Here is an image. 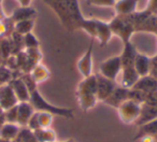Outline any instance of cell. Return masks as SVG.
<instances>
[{
  "label": "cell",
  "mask_w": 157,
  "mask_h": 142,
  "mask_svg": "<svg viewBox=\"0 0 157 142\" xmlns=\"http://www.w3.org/2000/svg\"><path fill=\"white\" fill-rule=\"evenodd\" d=\"M54 11L61 25L68 31L82 30L85 17L82 14L78 0H42Z\"/></svg>",
  "instance_id": "1"
},
{
  "label": "cell",
  "mask_w": 157,
  "mask_h": 142,
  "mask_svg": "<svg viewBox=\"0 0 157 142\" xmlns=\"http://www.w3.org/2000/svg\"><path fill=\"white\" fill-rule=\"evenodd\" d=\"M76 98L80 107L84 111H87L95 107L98 101L96 75H92L87 78H84L83 81L78 83V90H76Z\"/></svg>",
  "instance_id": "2"
},
{
  "label": "cell",
  "mask_w": 157,
  "mask_h": 142,
  "mask_svg": "<svg viewBox=\"0 0 157 142\" xmlns=\"http://www.w3.org/2000/svg\"><path fill=\"white\" fill-rule=\"evenodd\" d=\"M29 103L33 106L35 111L37 112H48L52 115L63 116L66 118H73V110L66 109V108H59L52 106L50 102L45 100L38 90H35L30 93V98H29Z\"/></svg>",
  "instance_id": "3"
},
{
  "label": "cell",
  "mask_w": 157,
  "mask_h": 142,
  "mask_svg": "<svg viewBox=\"0 0 157 142\" xmlns=\"http://www.w3.org/2000/svg\"><path fill=\"white\" fill-rule=\"evenodd\" d=\"M110 28L113 35H116L122 39L123 43L126 44L130 42V38L136 33L133 25L129 22L127 16L116 15L114 18H112L109 23Z\"/></svg>",
  "instance_id": "4"
},
{
  "label": "cell",
  "mask_w": 157,
  "mask_h": 142,
  "mask_svg": "<svg viewBox=\"0 0 157 142\" xmlns=\"http://www.w3.org/2000/svg\"><path fill=\"white\" fill-rule=\"evenodd\" d=\"M140 107L141 105L135 102L132 100H127L117 108L118 115L123 123L125 124H131L135 123L140 113Z\"/></svg>",
  "instance_id": "5"
},
{
  "label": "cell",
  "mask_w": 157,
  "mask_h": 142,
  "mask_svg": "<svg viewBox=\"0 0 157 142\" xmlns=\"http://www.w3.org/2000/svg\"><path fill=\"white\" fill-rule=\"evenodd\" d=\"M121 71H122V63H121L120 55L110 57L100 63V72L99 73L112 81H115Z\"/></svg>",
  "instance_id": "6"
},
{
  "label": "cell",
  "mask_w": 157,
  "mask_h": 142,
  "mask_svg": "<svg viewBox=\"0 0 157 142\" xmlns=\"http://www.w3.org/2000/svg\"><path fill=\"white\" fill-rule=\"evenodd\" d=\"M95 75L97 82V99L103 102L116 88V83L115 81L105 78L100 73H97Z\"/></svg>",
  "instance_id": "7"
},
{
  "label": "cell",
  "mask_w": 157,
  "mask_h": 142,
  "mask_svg": "<svg viewBox=\"0 0 157 142\" xmlns=\"http://www.w3.org/2000/svg\"><path fill=\"white\" fill-rule=\"evenodd\" d=\"M94 41L95 39H92L90 44L84 55L78 59L76 67H78V72L81 73L84 78H87L92 75L93 71V48H94Z\"/></svg>",
  "instance_id": "8"
},
{
  "label": "cell",
  "mask_w": 157,
  "mask_h": 142,
  "mask_svg": "<svg viewBox=\"0 0 157 142\" xmlns=\"http://www.w3.org/2000/svg\"><path fill=\"white\" fill-rule=\"evenodd\" d=\"M18 100L9 83L0 86V106L5 111L17 106Z\"/></svg>",
  "instance_id": "9"
},
{
  "label": "cell",
  "mask_w": 157,
  "mask_h": 142,
  "mask_svg": "<svg viewBox=\"0 0 157 142\" xmlns=\"http://www.w3.org/2000/svg\"><path fill=\"white\" fill-rule=\"evenodd\" d=\"M129 100V88H125L123 86H116L111 95L105 99L103 102L111 107L118 108L125 101Z\"/></svg>",
  "instance_id": "10"
},
{
  "label": "cell",
  "mask_w": 157,
  "mask_h": 142,
  "mask_svg": "<svg viewBox=\"0 0 157 142\" xmlns=\"http://www.w3.org/2000/svg\"><path fill=\"white\" fill-rule=\"evenodd\" d=\"M96 33H95V39L99 41L101 46H105L109 43V41L112 38V31L110 28L109 23H105L103 21L96 20Z\"/></svg>",
  "instance_id": "11"
},
{
  "label": "cell",
  "mask_w": 157,
  "mask_h": 142,
  "mask_svg": "<svg viewBox=\"0 0 157 142\" xmlns=\"http://www.w3.org/2000/svg\"><path fill=\"white\" fill-rule=\"evenodd\" d=\"M9 84L11 85L18 102H28L29 98H30V93L21 78L12 79Z\"/></svg>",
  "instance_id": "12"
},
{
  "label": "cell",
  "mask_w": 157,
  "mask_h": 142,
  "mask_svg": "<svg viewBox=\"0 0 157 142\" xmlns=\"http://www.w3.org/2000/svg\"><path fill=\"white\" fill-rule=\"evenodd\" d=\"M138 51L136 46L132 44V42H128V43L124 44V48H123L122 54L120 55L121 63H122V68L126 67H133L135 63V59L137 57Z\"/></svg>",
  "instance_id": "13"
},
{
  "label": "cell",
  "mask_w": 157,
  "mask_h": 142,
  "mask_svg": "<svg viewBox=\"0 0 157 142\" xmlns=\"http://www.w3.org/2000/svg\"><path fill=\"white\" fill-rule=\"evenodd\" d=\"M132 88L138 90H141L144 94H151V93L157 92V79H155L152 75L141 77L137 81V83L132 86Z\"/></svg>",
  "instance_id": "14"
},
{
  "label": "cell",
  "mask_w": 157,
  "mask_h": 142,
  "mask_svg": "<svg viewBox=\"0 0 157 142\" xmlns=\"http://www.w3.org/2000/svg\"><path fill=\"white\" fill-rule=\"evenodd\" d=\"M157 118V108H154L152 106H148L146 103H142L140 107V113L138 118L136 120L135 124L138 125V127L143 124L154 121Z\"/></svg>",
  "instance_id": "15"
},
{
  "label": "cell",
  "mask_w": 157,
  "mask_h": 142,
  "mask_svg": "<svg viewBox=\"0 0 157 142\" xmlns=\"http://www.w3.org/2000/svg\"><path fill=\"white\" fill-rule=\"evenodd\" d=\"M35 109L28 102H18L17 103V125L21 127H26L28 121L35 113Z\"/></svg>",
  "instance_id": "16"
},
{
  "label": "cell",
  "mask_w": 157,
  "mask_h": 142,
  "mask_svg": "<svg viewBox=\"0 0 157 142\" xmlns=\"http://www.w3.org/2000/svg\"><path fill=\"white\" fill-rule=\"evenodd\" d=\"M139 0H116L114 9L116 15L127 16L137 11V6Z\"/></svg>",
  "instance_id": "17"
},
{
  "label": "cell",
  "mask_w": 157,
  "mask_h": 142,
  "mask_svg": "<svg viewBox=\"0 0 157 142\" xmlns=\"http://www.w3.org/2000/svg\"><path fill=\"white\" fill-rule=\"evenodd\" d=\"M136 71L139 75V77H146L150 75L151 70V57H148L145 54H141L138 52L137 57L135 59V63H133Z\"/></svg>",
  "instance_id": "18"
},
{
  "label": "cell",
  "mask_w": 157,
  "mask_h": 142,
  "mask_svg": "<svg viewBox=\"0 0 157 142\" xmlns=\"http://www.w3.org/2000/svg\"><path fill=\"white\" fill-rule=\"evenodd\" d=\"M36 16H37V11L29 6V7H21L17 8L16 10H14V12L12 13L10 18L15 24V23L22 22V21L35 20Z\"/></svg>",
  "instance_id": "19"
},
{
  "label": "cell",
  "mask_w": 157,
  "mask_h": 142,
  "mask_svg": "<svg viewBox=\"0 0 157 142\" xmlns=\"http://www.w3.org/2000/svg\"><path fill=\"white\" fill-rule=\"evenodd\" d=\"M156 136H157V118L138 127V131L136 133L135 138H133V141L142 139L143 137L155 138Z\"/></svg>",
  "instance_id": "20"
},
{
  "label": "cell",
  "mask_w": 157,
  "mask_h": 142,
  "mask_svg": "<svg viewBox=\"0 0 157 142\" xmlns=\"http://www.w3.org/2000/svg\"><path fill=\"white\" fill-rule=\"evenodd\" d=\"M139 75L136 71L135 67L122 68V86L125 88H132V86L139 80Z\"/></svg>",
  "instance_id": "21"
},
{
  "label": "cell",
  "mask_w": 157,
  "mask_h": 142,
  "mask_svg": "<svg viewBox=\"0 0 157 142\" xmlns=\"http://www.w3.org/2000/svg\"><path fill=\"white\" fill-rule=\"evenodd\" d=\"M21 130V126L17 124H12V123H6L1 128H0V139L7 140V141H14L18 136Z\"/></svg>",
  "instance_id": "22"
},
{
  "label": "cell",
  "mask_w": 157,
  "mask_h": 142,
  "mask_svg": "<svg viewBox=\"0 0 157 142\" xmlns=\"http://www.w3.org/2000/svg\"><path fill=\"white\" fill-rule=\"evenodd\" d=\"M50 71L46 67H44L41 63H37L33 67V69L30 71V75L33 80L36 82V84H39L41 82H44L50 78Z\"/></svg>",
  "instance_id": "23"
},
{
  "label": "cell",
  "mask_w": 157,
  "mask_h": 142,
  "mask_svg": "<svg viewBox=\"0 0 157 142\" xmlns=\"http://www.w3.org/2000/svg\"><path fill=\"white\" fill-rule=\"evenodd\" d=\"M39 142H54L56 141V133L52 128H40L33 131Z\"/></svg>",
  "instance_id": "24"
},
{
  "label": "cell",
  "mask_w": 157,
  "mask_h": 142,
  "mask_svg": "<svg viewBox=\"0 0 157 142\" xmlns=\"http://www.w3.org/2000/svg\"><path fill=\"white\" fill-rule=\"evenodd\" d=\"M35 25V20H27L22 21V22H17L14 24V31L21 36H25L27 33H31Z\"/></svg>",
  "instance_id": "25"
},
{
  "label": "cell",
  "mask_w": 157,
  "mask_h": 142,
  "mask_svg": "<svg viewBox=\"0 0 157 142\" xmlns=\"http://www.w3.org/2000/svg\"><path fill=\"white\" fill-rule=\"evenodd\" d=\"M15 140L20 142H39L36 138L35 132L27 127H21V130Z\"/></svg>",
  "instance_id": "26"
},
{
  "label": "cell",
  "mask_w": 157,
  "mask_h": 142,
  "mask_svg": "<svg viewBox=\"0 0 157 142\" xmlns=\"http://www.w3.org/2000/svg\"><path fill=\"white\" fill-rule=\"evenodd\" d=\"M53 122V115L48 112H38V123L40 128H50Z\"/></svg>",
  "instance_id": "27"
},
{
  "label": "cell",
  "mask_w": 157,
  "mask_h": 142,
  "mask_svg": "<svg viewBox=\"0 0 157 142\" xmlns=\"http://www.w3.org/2000/svg\"><path fill=\"white\" fill-rule=\"evenodd\" d=\"M39 40L36 38L33 33H29L24 36V46L26 50L28 48H39Z\"/></svg>",
  "instance_id": "28"
},
{
  "label": "cell",
  "mask_w": 157,
  "mask_h": 142,
  "mask_svg": "<svg viewBox=\"0 0 157 142\" xmlns=\"http://www.w3.org/2000/svg\"><path fill=\"white\" fill-rule=\"evenodd\" d=\"M7 123H12V124H17V106L7 110L3 113Z\"/></svg>",
  "instance_id": "29"
},
{
  "label": "cell",
  "mask_w": 157,
  "mask_h": 142,
  "mask_svg": "<svg viewBox=\"0 0 157 142\" xmlns=\"http://www.w3.org/2000/svg\"><path fill=\"white\" fill-rule=\"evenodd\" d=\"M116 0H90L87 5L95 6V7H111L114 8Z\"/></svg>",
  "instance_id": "30"
},
{
  "label": "cell",
  "mask_w": 157,
  "mask_h": 142,
  "mask_svg": "<svg viewBox=\"0 0 157 142\" xmlns=\"http://www.w3.org/2000/svg\"><path fill=\"white\" fill-rule=\"evenodd\" d=\"M144 103L148 106H152L154 108H157V92L155 93H151V94L146 95V98Z\"/></svg>",
  "instance_id": "31"
},
{
  "label": "cell",
  "mask_w": 157,
  "mask_h": 142,
  "mask_svg": "<svg viewBox=\"0 0 157 142\" xmlns=\"http://www.w3.org/2000/svg\"><path fill=\"white\" fill-rule=\"evenodd\" d=\"M145 10L152 15H157V0H147Z\"/></svg>",
  "instance_id": "32"
},
{
  "label": "cell",
  "mask_w": 157,
  "mask_h": 142,
  "mask_svg": "<svg viewBox=\"0 0 157 142\" xmlns=\"http://www.w3.org/2000/svg\"><path fill=\"white\" fill-rule=\"evenodd\" d=\"M150 75L154 77L157 79V54L155 56L151 57V70H150Z\"/></svg>",
  "instance_id": "33"
},
{
  "label": "cell",
  "mask_w": 157,
  "mask_h": 142,
  "mask_svg": "<svg viewBox=\"0 0 157 142\" xmlns=\"http://www.w3.org/2000/svg\"><path fill=\"white\" fill-rule=\"evenodd\" d=\"M8 30H9V26H8V24L6 23V18L5 20H0V37H2V36H5L6 33H8Z\"/></svg>",
  "instance_id": "34"
},
{
  "label": "cell",
  "mask_w": 157,
  "mask_h": 142,
  "mask_svg": "<svg viewBox=\"0 0 157 142\" xmlns=\"http://www.w3.org/2000/svg\"><path fill=\"white\" fill-rule=\"evenodd\" d=\"M17 1L20 2L21 7H29L31 2V0H17Z\"/></svg>",
  "instance_id": "35"
},
{
  "label": "cell",
  "mask_w": 157,
  "mask_h": 142,
  "mask_svg": "<svg viewBox=\"0 0 157 142\" xmlns=\"http://www.w3.org/2000/svg\"><path fill=\"white\" fill-rule=\"evenodd\" d=\"M140 142H155L154 137H143L142 139H140Z\"/></svg>",
  "instance_id": "36"
},
{
  "label": "cell",
  "mask_w": 157,
  "mask_h": 142,
  "mask_svg": "<svg viewBox=\"0 0 157 142\" xmlns=\"http://www.w3.org/2000/svg\"><path fill=\"white\" fill-rule=\"evenodd\" d=\"M6 123H7V122H6L5 115H3V114H2V115H0V128H1V127H2Z\"/></svg>",
  "instance_id": "37"
},
{
  "label": "cell",
  "mask_w": 157,
  "mask_h": 142,
  "mask_svg": "<svg viewBox=\"0 0 157 142\" xmlns=\"http://www.w3.org/2000/svg\"><path fill=\"white\" fill-rule=\"evenodd\" d=\"M5 113V110L1 108V106H0V115H2V114Z\"/></svg>",
  "instance_id": "38"
},
{
  "label": "cell",
  "mask_w": 157,
  "mask_h": 142,
  "mask_svg": "<svg viewBox=\"0 0 157 142\" xmlns=\"http://www.w3.org/2000/svg\"><path fill=\"white\" fill-rule=\"evenodd\" d=\"M0 142H12V141H7V140H2V139H0Z\"/></svg>",
  "instance_id": "39"
},
{
  "label": "cell",
  "mask_w": 157,
  "mask_h": 142,
  "mask_svg": "<svg viewBox=\"0 0 157 142\" xmlns=\"http://www.w3.org/2000/svg\"><path fill=\"white\" fill-rule=\"evenodd\" d=\"M65 142H74L72 139H69V140H67V141H65Z\"/></svg>",
  "instance_id": "40"
},
{
  "label": "cell",
  "mask_w": 157,
  "mask_h": 142,
  "mask_svg": "<svg viewBox=\"0 0 157 142\" xmlns=\"http://www.w3.org/2000/svg\"><path fill=\"white\" fill-rule=\"evenodd\" d=\"M90 0H87V2H90Z\"/></svg>",
  "instance_id": "41"
},
{
  "label": "cell",
  "mask_w": 157,
  "mask_h": 142,
  "mask_svg": "<svg viewBox=\"0 0 157 142\" xmlns=\"http://www.w3.org/2000/svg\"><path fill=\"white\" fill-rule=\"evenodd\" d=\"M0 2H1V0H0Z\"/></svg>",
  "instance_id": "42"
},
{
  "label": "cell",
  "mask_w": 157,
  "mask_h": 142,
  "mask_svg": "<svg viewBox=\"0 0 157 142\" xmlns=\"http://www.w3.org/2000/svg\"><path fill=\"white\" fill-rule=\"evenodd\" d=\"M54 142H57V141H54Z\"/></svg>",
  "instance_id": "43"
}]
</instances>
